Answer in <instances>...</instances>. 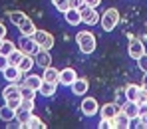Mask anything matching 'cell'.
Instances as JSON below:
<instances>
[{
    "instance_id": "6da1fadb",
    "label": "cell",
    "mask_w": 147,
    "mask_h": 129,
    "mask_svg": "<svg viewBox=\"0 0 147 129\" xmlns=\"http://www.w3.org/2000/svg\"><path fill=\"white\" fill-rule=\"evenodd\" d=\"M76 44H78L82 54H94V50H96V36L90 30H82L76 36Z\"/></svg>"
},
{
    "instance_id": "7a4b0ae2",
    "label": "cell",
    "mask_w": 147,
    "mask_h": 129,
    "mask_svg": "<svg viewBox=\"0 0 147 129\" xmlns=\"http://www.w3.org/2000/svg\"><path fill=\"white\" fill-rule=\"evenodd\" d=\"M101 28L105 30V32H109V30H113L115 26L119 24V10L117 8H107L103 14H101Z\"/></svg>"
},
{
    "instance_id": "3957f363",
    "label": "cell",
    "mask_w": 147,
    "mask_h": 129,
    "mask_svg": "<svg viewBox=\"0 0 147 129\" xmlns=\"http://www.w3.org/2000/svg\"><path fill=\"white\" fill-rule=\"evenodd\" d=\"M80 14H82V22L88 26H96L101 20V14H98V10L94 6H88V4H84L80 8Z\"/></svg>"
},
{
    "instance_id": "277c9868",
    "label": "cell",
    "mask_w": 147,
    "mask_h": 129,
    "mask_svg": "<svg viewBox=\"0 0 147 129\" xmlns=\"http://www.w3.org/2000/svg\"><path fill=\"white\" fill-rule=\"evenodd\" d=\"M34 40H36V44L40 46V50H52L54 48V36L46 32V30H36L34 32Z\"/></svg>"
},
{
    "instance_id": "5b68a950",
    "label": "cell",
    "mask_w": 147,
    "mask_h": 129,
    "mask_svg": "<svg viewBox=\"0 0 147 129\" xmlns=\"http://www.w3.org/2000/svg\"><path fill=\"white\" fill-rule=\"evenodd\" d=\"M18 48L24 52V54H28V56H34L36 52L40 50V46H38L36 40H34V36H26V34H22V36L18 38Z\"/></svg>"
},
{
    "instance_id": "8992f818",
    "label": "cell",
    "mask_w": 147,
    "mask_h": 129,
    "mask_svg": "<svg viewBox=\"0 0 147 129\" xmlns=\"http://www.w3.org/2000/svg\"><path fill=\"white\" fill-rule=\"evenodd\" d=\"M80 109H82V113H84L86 117H94V115L99 111V103H98L96 97H84Z\"/></svg>"
},
{
    "instance_id": "52a82bcc",
    "label": "cell",
    "mask_w": 147,
    "mask_h": 129,
    "mask_svg": "<svg viewBox=\"0 0 147 129\" xmlns=\"http://www.w3.org/2000/svg\"><path fill=\"white\" fill-rule=\"evenodd\" d=\"M2 74H4V77H6V81H8V83H18V81L22 83V81H24L22 72H20V68H18V66H8Z\"/></svg>"
},
{
    "instance_id": "ba28073f",
    "label": "cell",
    "mask_w": 147,
    "mask_h": 129,
    "mask_svg": "<svg viewBox=\"0 0 147 129\" xmlns=\"http://www.w3.org/2000/svg\"><path fill=\"white\" fill-rule=\"evenodd\" d=\"M129 58H133V60H139L143 54H145V46H143V42L141 40H137V38H131V42H129Z\"/></svg>"
},
{
    "instance_id": "9c48e42d",
    "label": "cell",
    "mask_w": 147,
    "mask_h": 129,
    "mask_svg": "<svg viewBox=\"0 0 147 129\" xmlns=\"http://www.w3.org/2000/svg\"><path fill=\"white\" fill-rule=\"evenodd\" d=\"M76 79H78V74H76L74 68H64V70L60 72V83H62V85H68V87H70Z\"/></svg>"
},
{
    "instance_id": "30bf717a",
    "label": "cell",
    "mask_w": 147,
    "mask_h": 129,
    "mask_svg": "<svg viewBox=\"0 0 147 129\" xmlns=\"http://www.w3.org/2000/svg\"><path fill=\"white\" fill-rule=\"evenodd\" d=\"M34 62L40 66V68H48L52 66V56H50V50H38L34 54Z\"/></svg>"
},
{
    "instance_id": "8fae6325",
    "label": "cell",
    "mask_w": 147,
    "mask_h": 129,
    "mask_svg": "<svg viewBox=\"0 0 147 129\" xmlns=\"http://www.w3.org/2000/svg\"><path fill=\"white\" fill-rule=\"evenodd\" d=\"M70 87H72V93H76V95H84V93H88L90 81H88L86 77H78Z\"/></svg>"
},
{
    "instance_id": "7c38bea8",
    "label": "cell",
    "mask_w": 147,
    "mask_h": 129,
    "mask_svg": "<svg viewBox=\"0 0 147 129\" xmlns=\"http://www.w3.org/2000/svg\"><path fill=\"white\" fill-rule=\"evenodd\" d=\"M119 109H121V107H119L117 103H105L103 107H99V113H101L103 119H113Z\"/></svg>"
},
{
    "instance_id": "4fadbf2b",
    "label": "cell",
    "mask_w": 147,
    "mask_h": 129,
    "mask_svg": "<svg viewBox=\"0 0 147 129\" xmlns=\"http://www.w3.org/2000/svg\"><path fill=\"white\" fill-rule=\"evenodd\" d=\"M123 111H125V115L133 121V119H139V103L137 101H127L125 99V105L121 107Z\"/></svg>"
},
{
    "instance_id": "5bb4252c",
    "label": "cell",
    "mask_w": 147,
    "mask_h": 129,
    "mask_svg": "<svg viewBox=\"0 0 147 129\" xmlns=\"http://www.w3.org/2000/svg\"><path fill=\"white\" fill-rule=\"evenodd\" d=\"M64 18L70 26H78L82 24V14H80V8H70L64 12Z\"/></svg>"
},
{
    "instance_id": "9a60e30c",
    "label": "cell",
    "mask_w": 147,
    "mask_h": 129,
    "mask_svg": "<svg viewBox=\"0 0 147 129\" xmlns=\"http://www.w3.org/2000/svg\"><path fill=\"white\" fill-rule=\"evenodd\" d=\"M2 97H4V99L22 97V95H20V85H18V83H8V85L2 89Z\"/></svg>"
},
{
    "instance_id": "2e32d148",
    "label": "cell",
    "mask_w": 147,
    "mask_h": 129,
    "mask_svg": "<svg viewBox=\"0 0 147 129\" xmlns=\"http://www.w3.org/2000/svg\"><path fill=\"white\" fill-rule=\"evenodd\" d=\"M42 79L44 81H52V83H60V70H56V68H44V74H42Z\"/></svg>"
},
{
    "instance_id": "e0dca14e",
    "label": "cell",
    "mask_w": 147,
    "mask_h": 129,
    "mask_svg": "<svg viewBox=\"0 0 147 129\" xmlns=\"http://www.w3.org/2000/svg\"><path fill=\"white\" fill-rule=\"evenodd\" d=\"M113 121H115V129H127V127H131V125H129V123H131V119L125 115V111H123V109L117 111V115L113 117Z\"/></svg>"
},
{
    "instance_id": "ac0fdd59",
    "label": "cell",
    "mask_w": 147,
    "mask_h": 129,
    "mask_svg": "<svg viewBox=\"0 0 147 129\" xmlns=\"http://www.w3.org/2000/svg\"><path fill=\"white\" fill-rule=\"evenodd\" d=\"M42 81H44V79H42V76L28 74V76L24 77V81H22V83H26L28 87H32V89H36V91H38V89H40V85H42Z\"/></svg>"
},
{
    "instance_id": "d6986e66",
    "label": "cell",
    "mask_w": 147,
    "mask_h": 129,
    "mask_svg": "<svg viewBox=\"0 0 147 129\" xmlns=\"http://www.w3.org/2000/svg\"><path fill=\"white\" fill-rule=\"evenodd\" d=\"M139 89H141V85H137V83H129V85L125 87V99H127V101H137V97H139Z\"/></svg>"
},
{
    "instance_id": "ffe728a7",
    "label": "cell",
    "mask_w": 147,
    "mask_h": 129,
    "mask_svg": "<svg viewBox=\"0 0 147 129\" xmlns=\"http://www.w3.org/2000/svg\"><path fill=\"white\" fill-rule=\"evenodd\" d=\"M30 115H32V111H30V109H26V107H18V109H16V121L20 123L18 127H26V123H28Z\"/></svg>"
},
{
    "instance_id": "44dd1931",
    "label": "cell",
    "mask_w": 147,
    "mask_h": 129,
    "mask_svg": "<svg viewBox=\"0 0 147 129\" xmlns=\"http://www.w3.org/2000/svg\"><path fill=\"white\" fill-rule=\"evenodd\" d=\"M56 87H58V83H52V81H42V85H40V93L44 95V97H52L54 93H56Z\"/></svg>"
},
{
    "instance_id": "7402d4cb",
    "label": "cell",
    "mask_w": 147,
    "mask_h": 129,
    "mask_svg": "<svg viewBox=\"0 0 147 129\" xmlns=\"http://www.w3.org/2000/svg\"><path fill=\"white\" fill-rule=\"evenodd\" d=\"M36 62H34V56H28L24 54V58H22V62L18 64V68H20V72L22 74H30V70H32V66H34Z\"/></svg>"
},
{
    "instance_id": "603a6c76",
    "label": "cell",
    "mask_w": 147,
    "mask_h": 129,
    "mask_svg": "<svg viewBox=\"0 0 147 129\" xmlns=\"http://www.w3.org/2000/svg\"><path fill=\"white\" fill-rule=\"evenodd\" d=\"M0 119L2 121H12V119H16V109H12V107H8L6 103L0 107Z\"/></svg>"
},
{
    "instance_id": "cb8c5ba5",
    "label": "cell",
    "mask_w": 147,
    "mask_h": 129,
    "mask_svg": "<svg viewBox=\"0 0 147 129\" xmlns=\"http://www.w3.org/2000/svg\"><path fill=\"white\" fill-rule=\"evenodd\" d=\"M18 28H20V32H22V34H26V36H34V32L38 30L30 18H26V20H24V22H22L20 26H18Z\"/></svg>"
},
{
    "instance_id": "d4e9b609",
    "label": "cell",
    "mask_w": 147,
    "mask_h": 129,
    "mask_svg": "<svg viewBox=\"0 0 147 129\" xmlns=\"http://www.w3.org/2000/svg\"><path fill=\"white\" fill-rule=\"evenodd\" d=\"M8 18H10V22H12L14 26H20L28 16H26L22 10H14V12H10V14H8Z\"/></svg>"
},
{
    "instance_id": "484cf974",
    "label": "cell",
    "mask_w": 147,
    "mask_h": 129,
    "mask_svg": "<svg viewBox=\"0 0 147 129\" xmlns=\"http://www.w3.org/2000/svg\"><path fill=\"white\" fill-rule=\"evenodd\" d=\"M22 58H24V52L20 50V48H16L12 54H8V64L10 66H18L22 62Z\"/></svg>"
},
{
    "instance_id": "4316f807",
    "label": "cell",
    "mask_w": 147,
    "mask_h": 129,
    "mask_svg": "<svg viewBox=\"0 0 147 129\" xmlns=\"http://www.w3.org/2000/svg\"><path fill=\"white\" fill-rule=\"evenodd\" d=\"M26 127L28 129H44V121L38 117V115H30V119H28V123H26Z\"/></svg>"
},
{
    "instance_id": "83f0119b",
    "label": "cell",
    "mask_w": 147,
    "mask_h": 129,
    "mask_svg": "<svg viewBox=\"0 0 147 129\" xmlns=\"http://www.w3.org/2000/svg\"><path fill=\"white\" fill-rule=\"evenodd\" d=\"M20 95H22V99H34L36 97V89L28 87L26 83H20Z\"/></svg>"
},
{
    "instance_id": "f1b7e54d",
    "label": "cell",
    "mask_w": 147,
    "mask_h": 129,
    "mask_svg": "<svg viewBox=\"0 0 147 129\" xmlns=\"http://www.w3.org/2000/svg\"><path fill=\"white\" fill-rule=\"evenodd\" d=\"M14 50H16V46H14V42H10V40H6V38H4V42H2V48H0V54H4V56H8V54H12Z\"/></svg>"
},
{
    "instance_id": "f546056e",
    "label": "cell",
    "mask_w": 147,
    "mask_h": 129,
    "mask_svg": "<svg viewBox=\"0 0 147 129\" xmlns=\"http://www.w3.org/2000/svg\"><path fill=\"white\" fill-rule=\"evenodd\" d=\"M52 4L56 6V10H60L62 14L66 10H70V0H52Z\"/></svg>"
},
{
    "instance_id": "4dcf8cb0",
    "label": "cell",
    "mask_w": 147,
    "mask_h": 129,
    "mask_svg": "<svg viewBox=\"0 0 147 129\" xmlns=\"http://www.w3.org/2000/svg\"><path fill=\"white\" fill-rule=\"evenodd\" d=\"M99 129H115V121H113V119H103V117H101V121H99V125H98Z\"/></svg>"
},
{
    "instance_id": "1f68e13d",
    "label": "cell",
    "mask_w": 147,
    "mask_h": 129,
    "mask_svg": "<svg viewBox=\"0 0 147 129\" xmlns=\"http://www.w3.org/2000/svg\"><path fill=\"white\" fill-rule=\"evenodd\" d=\"M4 103H6L8 107H12V109H18V107H20V103H22V97H12V99H4Z\"/></svg>"
},
{
    "instance_id": "d6a6232c",
    "label": "cell",
    "mask_w": 147,
    "mask_h": 129,
    "mask_svg": "<svg viewBox=\"0 0 147 129\" xmlns=\"http://www.w3.org/2000/svg\"><path fill=\"white\" fill-rule=\"evenodd\" d=\"M137 66H139V70H141L143 74H147V54H143V56L137 60Z\"/></svg>"
},
{
    "instance_id": "836d02e7",
    "label": "cell",
    "mask_w": 147,
    "mask_h": 129,
    "mask_svg": "<svg viewBox=\"0 0 147 129\" xmlns=\"http://www.w3.org/2000/svg\"><path fill=\"white\" fill-rule=\"evenodd\" d=\"M8 66H10V64H8V56L0 54V72H4V70H6Z\"/></svg>"
},
{
    "instance_id": "e575fe53",
    "label": "cell",
    "mask_w": 147,
    "mask_h": 129,
    "mask_svg": "<svg viewBox=\"0 0 147 129\" xmlns=\"http://www.w3.org/2000/svg\"><path fill=\"white\" fill-rule=\"evenodd\" d=\"M20 107H26V109L34 111V99H22V103H20Z\"/></svg>"
},
{
    "instance_id": "d590c367",
    "label": "cell",
    "mask_w": 147,
    "mask_h": 129,
    "mask_svg": "<svg viewBox=\"0 0 147 129\" xmlns=\"http://www.w3.org/2000/svg\"><path fill=\"white\" fill-rule=\"evenodd\" d=\"M137 103H147V89H139V97H137Z\"/></svg>"
},
{
    "instance_id": "8d00e7d4",
    "label": "cell",
    "mask_w": 147,
    "mask_h": 129,
    "mask_svg": "<svg viewBox=\"0 0 147 129\" xmlns=\"http://www.w3.org/2000/svg\"><path fill=\"white\" fill-rule=\"evenodd\" d=\"M86 2L84 0H70V8H82Z\"/></svg>"
},
{
    "instance_id": "74e56055",
    "label": "cell",
    "mask_w": 147,
    "mask_h": 129,
    "mask_svg": "<svg viewBox=\"0 0 147 129\" xmlns=\"http://www.w3.org/2000/svg\"><path fill=\"white\" fill-rule=\"evenodd\" d=\"M88 6H94V8H98L99 4H101V0H84Z\"/></svg>"
},
{
    "instance_id": "f35d334b",
    "label": "cell",
    "mask_w": 147,
    "mask_h": 129,
    "mask_svg": "<svg viewBox=\"0 0 147 129\" xmlns=\"http://www.w3.org/2000/svg\"><path fill=\"white\" fill-rule=\"evenodd\" d=\"M147 113V103H139V117Z\"/></svg>"
},
{
    "instance_id": "ab89813d",
    "label": "cell",
    "mask_w": 147,
    "mask_h": 129,
    "mask_svg": "<svg viewBox=\"0 0 147 129\" xmlns=\"http://www.w3.org/2000/svg\"><path fill=\"white\" fill-rule=\"evenodd\" d=\"M139 123H141L139 127H145V129H147V113H145V115H141V117H139Z\"/></svg>"
},
{
    "instance_id": "60d3db41",
    "label": "cell",
    "mask_w": 147,
    "mask_h": 129,
    "mask_svg": "<svg viewBox=\"0 0 147 129\" xmlns=\"http://www.w3.org/2000/svg\"><path fill=\"white\" fill-rule=\"evenodd\" d=\"M0 38H6V26L0 22Z\"/></svg>"
},
{
    "instance_id": "b9f144b4",
    "label": "cell",
    "mask_w": 147,
    "mask_h": 129,
    "mask_svg": "<svg viewBox=\"0 0 147 129\" xmlns=\"http://www.w3.org/2000/svg\"><path fill=\"white\" fill-rule=\"evenodd\" d=\"M141 87H143V89H147V74L143 76V81H141Z\"/></svg>"
},
{
    "instance_id": "7bdbcfd3",
    "label": "cell",
    "mask_w": 147,
    "mask_h": 129,
    "mask_svg": "<svg viewBox=\"0 0 147 129\" xmlns=\"http://www.w3.org/2000/svg\"><path fill=\"white\" fill-rule=\"evenodd\" d=\"M2 42H4V38H0V48H2Z\"/></svg>"
}]
</instances>
